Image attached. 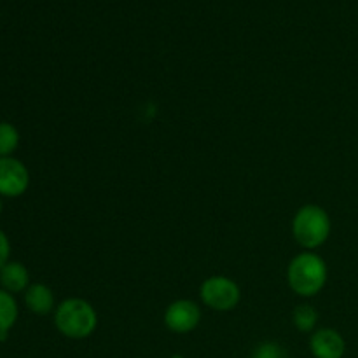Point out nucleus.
Wrapping results in <instances>:
<instances>
[{
	"instance_id": "obj_1",
	"label": "nucleus",
	"mask_w": 358,
	"mask_h": 358,
	"mask_svg": "<svg viewBox=\"0 0 358 358\" xmlns=\"http://www.w3.org/2000/svg\"><path fill=\"white\" fill-rule=\"evenodd\" d=\"M329 269L324 259L315 252H303L290 261L287 268V282L292 292L301 297H315L327 283Z\"/></svg>"
},
{
	"instance_id": "obj_2",
	"label": "nucleus",
	"mask_w": 358,
	"mask_h": 358,
	"mask_svg": "<svg viewBox=\"0 0 358 358\" xmlns=\"http://www.w3.org/2000/svg\"><path fill=\"white\" fill-rule=\"evenodd\" d=\"M55 325L69 339H86L96 331L98 315L93 304L80 297L62 301L55 310Z\"/></svg>"
},
{
	"instance_id": "obj_3",
	"label": "nucleus",
	"mask_w": 358,
	"mask_h": 358,
	"mask_svg": "<svg viewBox=\"0 0 358 358\" xmlns=\"http://www.w3.org/2000/svg\"><path fill=\"white\" fill-rule=\"evenodd\" d=\"M331 217L318 205L301 206L294 215V240L306 250H315V248L322 247L331 236Z\"/></svg>"
},
{
	"instance_id": "obj_4",
	"label": "nucleus",
	"mask_w": 358,
	"mask_h": 358,
	"mask_svg": "<svg viewBox=\"0 0 358 358\" xmlns=\"http://www.w3.org/2000/svg\"><path fill=\"white\" fill-rule=\"evenodd\" d=\"M199 296L210 310L226 313L240 304L241 290L238 283L227 276H210L201 283Z\"/></svg>"
},
{
	"instance_id": "obj_5",
	"label": "nucleus",
	"mask_w": 358,
	"mask_h": 358,
	"mask_svg": "<svg viewBox=\"0 0 358 358\" xmlns=\"http://www.w3.org/2000/svg\"><path fill=\"white\" fill-rule=\"evenodd\" d=\"M30 185V171L17 157H0V196L20 198Z\"/></svg>"
},
{
	"instance_id": "obj_6",
	"label": "nucleus",
	"mask_w": 358,
	"mask_h": 358,
	"mask_svg": "<svg viewBox=\"0 0 358 358\" xmlns=\"http://www.w3.org/2000/svg\"><path fill=\"white\" fill-rule=\"evenodd\" d=\"M201 322V310L191 299L173 301L164 311V325L175 334L192 332Z\"/></svg>"
},
{
	"instance_id": "obj_7",
	"label": "nucleus",
	"mask_w": 358,
	"mask_h": 358,
	"mask_svg": "<svg viewBox=\"0 0 358 358\" xmlns=\"http://www.w3.org/2000/svg\"><path fill=\"white\" fill-rule=\"evenodd\" d=\"M310 348L315 358H343L346 353V341L334 329H318L311 334Z\"/></svg>"
},
{
	"instance_id": "obj_8",
	"label": "nucleus",
	"mask_w": 358,
	"mask_h": 358,
	"mask_svg": "<svg viewBox=\"0 0 358 358\" xmlns=\"http://www.w3.org/2000/svg\"><path fill=\"white\" fill-rule=\"evenodd\" d=\"M24 306L35 315H44L52 313L56 310V299L55 292L51 287L45 283H31L27 290H24Z\"/></svg>"
},
{
	"instance_id": "obj_9",
	"label": "nucleus",
	"mask_w": 358,
	"mask_h": 358,
	"mask_svg": "<svg viewBox=\"0 0 358 358\" xmlns=\"http://www.w3.org/2000/svg\"><path fill=\"white\" fill-rule=\"evenodd\" d=\"M30 273L24 264L17 261H9L0 269V289L7 290L9 294H20L30 287Z\"/></svg>"
},
{
	"instance_id": "obj_10",
	"label": "nucleus",
	"mask_w": 358,
	"mask_h": 358,
	"mask_svg": "<svg viewBox=\"0 0 358 358\" xmlns=\"http://www.w3.org/2000/svg\"><path fill=\"white\" fill-rule=\"evenodd\" d=\"M20 317V308L13 294L0 289V343L9 338V332L16 325Z\"/></svg>"
},
{
	"instance_id": "obj_11",
	"label": "nucleus",
	"mask_w": 358,
	"mask_h": 358,
	"mask_svg": "<svg viewBox=\"0 0 358 358\" xmlns=\"http://www.w3.org/2000/svg\"><path fill=\"white\" fill-rule=\"evenodd\" d=\"M20 131L13 122L0 121V157H9L20 147Z\"/></svg>"
},
{
	"instance_id": "obj_12",
	"label": "nucleus",
	"mask_w": 358,
	"mask_h": 358,
	"mask_svg": "<svg viewBox=\"0 0 358 358\" xmlns=\"http://www.w3.org/2000/svg\"><path fill=\"white\" fill-rule=\"evenodd\" d=\"M292 322L299 332H315L318 324V313L310 304H299L292 313Z\"/></svg>"
},
{
	"instance_id": "obj_13",
	"label": "nucleus",
	"mask_w": 358,
	"mask_h": 358,
	"mask_svg": "<svg viewBox=\"0 0 358 358\" xmlns=\"http://www.w3.org/2000/svg\"><path fill=\"white\" fill-rule=\"evenodd\" d=\"M252 358H287V353L276 343H262L257 346Z\"/></svg>"
},
{
	"instance_id": "obj_14",
	"label": "nucleus",
	"mask_w": 358,
	"mask_h": 358,
	"mask_svg": "<svg viewBox=\"0 0 358 358\" xmlns=\"http://www.w3.org/2000/svg\"><path fill=\"white\" fill-rule=\"evenodd\" d=\"M10 257V241L7 234L0 229V269L9 262Z\"/></svg>"
},
{
	"instance_id": "obj_15",
	"label": "nucleus",
	"mask_w": 358,
	"mask_h": 358,
	"mask_svg": "<svg viewBox=\"0 0 358 358\" xmlns=\"http://www.w3.org/2000/svg\"><path fill=\"white\" fill-rule=\"evenodd\" d=\"M2 208H3V203H2V196H0V215H2Z\"/></svg>"
},
{
	"instance_id": "obj_16",
	"label": "nucleus",
	"mask_w": 358,
	"mask_h": 358,
	"mask_svg": "<svg viewBox=\"0 0 358 358\" xmlns=\"http://www.w3.org/2000/svg\"><path fill=\"white\" fill-rule=\"evenodd\" d=\"M171 358H184V357H182V355H173Z\"/></svg>"
}]
</instances>
